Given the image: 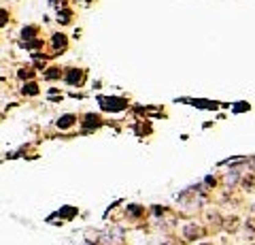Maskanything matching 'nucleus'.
<instances>
[{
    "label": "nucleus",
    "mask_w": 255,
    "mask_h": 245,
    "mask_svg": "<svg viewBox=\"0 0 255 245\" xmlns=\"http://www.w3.org/2000/svg\"><path fill=\"white\" fill-rule=\"evenodd\" d=\"M24 92L26 94H36V85H28V87H24Z\"/></svg>",
    "instance_id": "nucleus-2"
},
{
    "label": "nucleus",
    "mask_w": 255,
    "mask_h": 245,
    "mask_svg": "<svg viewBox=\"0 0 255 245\" xmlns=\"http://www.w3.org/2000/svg\"><path fill=\"white\" fill-rule=\"evenodd\" d=\"M4 19H6V13H4V11H0V26H2V21H4Z\"/></svg>",
    "instance_id": "nucleus-3"
},
{
    "label": "nucleus",
    "mask_w": 255,
    "mask_h": 245,
    "mask_svg": "<svg viewBox=\"0 0 255 245\" xmlns=\"http://www.w3.org/2000/svg\"><path fill=\"white\" fill-rule=\"evenodd\" d=\"M53 41H55V47H64V41H66V39H64V36H55Z\"/></svg>",
    "instance_id": "nucleus-1"
}]
</instances>
